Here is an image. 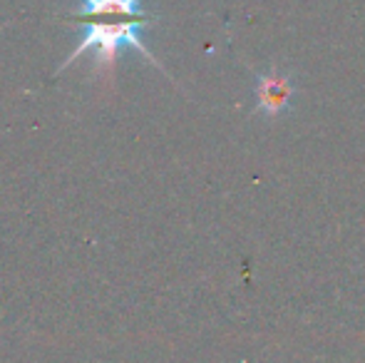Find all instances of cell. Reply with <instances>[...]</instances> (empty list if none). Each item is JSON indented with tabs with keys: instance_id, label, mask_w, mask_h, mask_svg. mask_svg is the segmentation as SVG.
I'll use <instances>...</instances> for the list:
<instances>
[{
	"instance_id": "6da1fadb",
	"label": "cell",
	"mask_w": 365,
	"mask_h": 363,
	"mask_svg": "<svg viewBox=\"0 0 365 363\" xmlns=\"http://www.w3.org/2000/svg\"><path fill=\"white\" fill-rule=\"evenodd\" d=\"M147 23L149 20H122V23H100V20H95V23H87L85 25V38L80 40V45L70 53V58L65 60L60 70H65L70 63H75V60L90 48L100 50L97 70H110L117 60V53H120L122 48L140 50L149 63L159 65L157 60H154V55L145 48V43H142V28H145Z\"/></svg>"
},
{
	"instance_id": "7a4b0ae2",
	"label": "cell",
	"mask_w": 365,
	"mask_h": 363,
	"mask_svg": "<svg viewBox=\"0 0 365 363\" xmlns=\"http://www.w3.org/2000/svg\"><path fill=\"white\" fill-rule=\"evenodd\" d=\"M293 97V85L286 75L271 70L269 75L259 78V110L269 115H279L289 107Z\"/></svg>"
},
{
	"instance_id": "3957f363",
	"label": "cell",
	"mask_w": 365,
	"mask_h": 363,
	"mask_svg": "<svg viewBox=\"0 0 365 363\" xmlns=\"http://www.w3.org/2000/svg\"><path fill=\"white\" fill-rule=\"evenodd\" d=\"M77 18H87V15H122L127 20H152V15H147L142 10V0H82V8L75 10Z\"/></svg>"
}]
</instances>
